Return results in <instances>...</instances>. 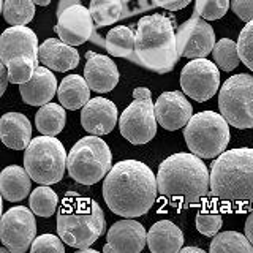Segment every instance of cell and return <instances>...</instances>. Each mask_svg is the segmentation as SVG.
Instances as JSON below:
<instances>
[{"label":"cell","mask_w":253,"mask_h":253,"mask_svg":"<svg viewBox=\"0 0 253 253\" xmlns=\"http://www.w3.org/2000/svg\"><path fill=\"white\" fill-rule=\"evenodd\" d=\"M245 236H247L249 241L253 244V211L249 213L247 220H245Z\"/></svg>","instance_id":"41"},{"label":"cell","mask_w":253,"mask_h":253,"mask_svg":"<svg viewBox=\"0 0 253 253\" xmlns=\"http://www.w3.org/2000/svg\"><path fill=\"white\" fill-rule=\"evenodd\" d=\"M134 43H136V34L126 26H117L108 32L105 47L114 57H126L139 63L136 51H134Z\"/></svg>","instance_id":"26"},{"label":"cell","mask_w":253,"mask_h":253,"mask_svg":"<svg viewBox=\"0 0 253 253\" xmlns=\"http://www.w3.org/2000/svg\"><path fill=\"white\" fill-rule=\"evenodd\" d=\"M0 138L10 149L24 150L32 141V125L27 116L21 113H6L0 119Z\"/></svg>","instance_id":"22"},{"label":"cell","mask_w":253,"mask_h":253,"mask_svg":"<svg viewBox=\"0 0 253 253\" xmlns=\"http://www.w3.org/2000/svg\"><path fill=\"white\" fill-rule=\"evenodd\" d=\"M229 8V0H195V14L206 21L223 18Z\"/></svg>","instance_id":"34"},{"label":"cell","mask_w":253,"mask_h":253,"mask_svg":"<svg viewBox=\"0 0 253 253\" xmlns=\"http://www.w3.org/2000/svg\"><path fill=\"white\" fill-rule=\"evenodd\" d=\"M211 253H225V252H241L252 253L253 244L249 241L247 236L237 231H225L213 236L211 242Z\"/></svg>","instance_id":"29"},{"label":"cell","mask_w":253,"mask_h":253,"mask_svg":"<svg viewBox=\"0 0 253 253\" xmlns=\"http://www.w3.org/2000/svg\"><path fill=\"white\" fill-rule=\"evenodd\" d=\"M212 55L217 67L223 71H233L241 62L237 43L229 38H221L220 42H217L215 46H213Z\"/></svg>","instance_id":"32"},{"label":"cell","mask_w":253,"mask_h":253,"mask_svg":"<svg viewBox=\"0 0 253 253\" xmlns=\"http://www.w3.org/2000/svg\"><path fill=\"white\" fill-rule=\"evenodd\" d=\"M195 223H196V229L201 234L208 236V237H213L218 233V229L221 228L223 218H221V215L217 211L209 209V211H201L198 213Z\"/></svg>","instance_id":"35"},{"label":"cell","mask_w":253,"mask_h":253,"mask_svg":"<svg viewBox=\"0 0 253 253\" xmlns=\"http://www.w3.org/2000/svg\"><path fill=\"white\" fill-rule=\"evenodd\" d=\"M237 51H239L241 62L253 71V21L247 22V26L241 30L239 40H237Z\"/></svg>","instance_id":"36"},{"label":"cell","mask_w":253,"mask_h":253,"mask_svg":"<svg viewBox=\"0 0 253 253\" xmlns=\"http://www.w3.org/2000/svg\"><path fill=\"white\" fill-rule=\"evenodd\" d=\"M158 192L174 208L198 204L211 193V174L201 157L187 152L174 154L158 166Z\"/></svg>","instance_id":"2"},{"label":"cell","mask_w":253,"mask_h":253,"mask_svg":"<svg viewBox=\"0 0 253 253\" xmlns=\"http://www.w3.org/2000/svg\"><path fill=\"white\" fill-rule=\"evenodd\" d=\"M117 114V108L111 100L103 97L90 98L81 111V125L90 134L103 136L114 130Z\"/></svg>","instance_id":"17"},{"label":"cell","mask_w":253,"mask_h":253,"mask_svg":"<svg viewBox=\"0 0 253 253\" xmlns=\"http://www.w3.org/2000/svg\"><path fill=\"white\" fill-rule=\"evenodd\" d=\"M182 253H190V252H196V253H204L201 249H198V247H182L180 249Z\"/></svg>","instance_id":"44"},{"label":"cell","mask_w":253,"mask_h":253,"mask_svg":"<svg viewBox=\"0 0 253 253\" xmlns=\"http://www.w3.org/2000/svg\"><path fill=\"white\" fill-rule=\"evenodd\" d=\"M34 211L16 206L6 211L0 221V239L13 253L27 252L35 241L37 223Z\"/></svg>","instance_id":"11"},{"label":"cell","mask_w":253,"mask_h":253,"mask_svg":"<svg viewBox=\"0 0 253 253\" xmlns=\"http://www.w3.org/2000/svg\"><path fill=\"white\" fill-rule=\"evenodd\" d=\"M63 242L60 239V236H52V234H42L38 236L37 239L32 244V253H38V252H55V253H63L65 247H63Z\"/></svg>","instance_id":"37"},{"label":"cell","mask_w":253,"mask_h":253,"mask_svg":"<svg viewBox=\"0 0 253 253\" xmlns=\"http://www.w3.org/2000/svg\"><path fill=\"white\" fill-rule=\"evenodd\" d=\"M134 51L142 67L160 75L169 73L179 60L172 21L163 14L141 18L136 29Z\"/></svg>","instance_id":"4"},{"label":"cell","mask_w":253,"mask_h":253,"mask_svg":"<svg viewBox=\"0 0 253 253\" xmlns=\"http://www.w3.org/2000/svg\"><path fill=\"white\" fill-rule=\"evenodd\" d=\"M79 3H81V0H60L59 6H57V16H60L67 8L73 6V5H79Z\"/></svg>","instance_id":"42"},{"label":"cell","mask_w":253,"mask_h":253,"mask_svg":"<svg viewBox=\"0 0 253 253\" xmlns=\"http://www.w3.org/2000/svg\"><path fill=\"white\" fill-rule=\"evenodd\" d=\"M85 60L84 78L90 89L98 93L113 90L119 83V70L116 63L108 55L92 51L85 52Z\"/></svg>","instance_id":"19"},{"label":"cell","mask_w":253,"mask_h":253,"mask_svg":"<svg viewBox=\"0 0 253 253\" xmlns=\"http://www.w3.org/2000/svg\"><path fill=\"white\" fill-rule=\"evenodd\" d=\"M67 122V114L62 105L46 103L35 116V125L38 131L47 136H57Z\"/></svg>","instance_id":"27"},{"label":"cell","mask_w":253,"mask_h":253,"mask_svg":"<svg viewBox=\"0 0 253 253\" xmlns=\"http://www.w3.org/2000/svg\"><path fill=\"white\" fill-rule=\"evenodd\" d=\"M38 59L52 71H68L79 65V54L75 46H70L60 38H47L40 44Z\"/></svg>","instance_id":"20"},{"label":"cell","mask_w":253,"mask_h":253,"mask_svg":"<svg viewBox=\"0 0 253 253\" xmlns=\"http://www.w3.org/2000/svg\"><path fill=\"white\" fill-rule=\"evenodd\" d=\"M157 176L138 160L116 163L103 182V198L116 215L134 218L146 215L157 201Z\"/></svg>","instance_id":"1"},{"label":"cell","mask_w":253,"mask_h":253,"mask_svg":"<svg viewBox=\"0 0 253 253\" xmlns=\"http://www.w3.org/2000/svg\"><path fill=\"white\" fill-rule=\"evenodd\" d=\"M38 67V60H34L27 55H18L6 63L10 81L13 84H26L34 76L35 70Z\"/></svg>","instance_id":"33"},{"label":"cell","mask_w":253,"mask_h":253,"mask_svg":"<svg viewBox=\"0 0 253 253\" xmlns=\"http://www.w3.org/2000/svg\"><path fill=\"white\" fill-rule=\"evenodd\" d=\"M38 38L34 30L26 26H13L2 34L0 60L5 65L18 55H27L30 59L38 60Z\"/></svg>","instance_id":"18"},{"label":"cell","mask_w":253,"mask_h":253,"mask_svg":"<svg viewBox=\"0 0 253 253\" xmlns=\"http://www.w3.org/2000/svg\"><path fill=\"white\" fill-rule=\"evenodd\" d=\"M34 0H3V18L11 26H26L35 16Z\"/></svg>","instance_id":"30"},{"label":"cell","mask_w":253,"mask_h":253,"mask_svg":"<svg viewBox=\"0 0 253 253\" xmlns=\"http://www.w3.org/2000/svg\"><path fill=\"white\" fill-rule=\"evenodd\" d=\"M90 87L87 84L85 78L79 75H70L63 78L57 89V97L60 105L70 109L76 111L79 108H84L87 101L90 100Z\"/></svg>","instance_id":"25"},{"label":"cell","mask_w":253,"mask_h":253,"mask_svg":"<svg viewBox=\"0 0 253 253\" xmlns=\"http://www.w3.org/2000/svg\"><path fill=\"white\" fill-rule=\"evenodd\" d=\"M157 116L155 105L150 98H134L119 121L121 134L131 144H146L157 134Z\"/></svg>","instance_id":"10"},{"label":"cell","mask_w":253,"mask_h":253,"mask_svg":"<svg viewBox=\"0 0 253 253\" xmlns=\"http://www.w3.org/2000/svg\"><path fill=\"white\" fill-rule=\"evenodd\" d=\"M90 13L95 21V27H106L122 19L124 3L122 0H90Z\"/></svg>","instance_id":"28"},{"label":"cell","mask_w":253,"mask_h":253,"mask_svg":"<svg viewBox=\"0 0 253 253\" xmlns=\"http://www.w3.org/2000/svg\"><path fill=\"white\" fill-rule=\"evenodd\" d=\"M218 108L228 124L236 128H253V76L234 75L223 83Z\"/></svg>","instance_id":"9"},{"label":"cell","mask_w":253,"mask_h":253,"mask_svg":"<svg viewBox=\"0 0 253 253\" xmlns=\"http://www.w3.org/2000/svg\"><path fill=\"white\" fill-rule=\"evenodd\" d=\"M106 241L108 244L103 247L105 253H139L147 244V233L139 221L125 218L109 228Z\"/></svg>","instance_id":"15"},{"label":"cell","mask_w":253,"mask_h":253,"mask_svg":"<svg viewBox=\"0 0 253 253\" xmlns=\"http://www.w3.org/2000/svg\"><path fill=\"white\" fill-rule=\"evenodd\" d=\"M228 121L213 111L193 114L184 130L190 152L201 158H215L223 154L229 142Z\"/></svg>","instance_id":"7"},{"label":"cell","mask_w":253,"mask_h":253,"mask_svg":"<svg viewBox=\"0 0 253 253\" xmlns=\"http://www.w3.org/2000/svg\"><path fill=\"white\" fill-rule=\"evenodd\" d=\"M231 8L237 18L244 22L253 21V0H233Z\"/></svg>","instance_id":"38"},{"label":"cell","mask_w":253,"mask_h":253,"mask_svg":"<svg viewBox=\"0 0 253 253\" xmlns=\"http://www.w3.org/2000/svg\"><path fill=\"white\" fill-rule=\"evenodd\" d=\"M59 196L57 193L51 190V187L42 185L37 187L30 195V209L35 212L38 217H51L54 215L55 209H57Z\"/></svg>","instance_id":"31"},{"label":"cell","mask_w":253,"mask_h":253,"mask_svg":"<svg viewBox=\"0 0 253 253\" xmlns=\"http://www.w3.org/2000/svg\"><path fill=\"white\" fill-rule=\"evenodd\" d=\"M57 18L55 34L59 35L62 42L70 46H79L85 43L87 40H92L95 34V21L90 10H87L81 3L67 8Z\"/></svg>","instance_id":"14"},{"label":"cell","mask_w":253,"mask_h":253,"mask_svg":"<svg viewBox=\"0 0 253 253\" xmlns=\"http://www.w3.org/2000/svg\"><path fill=\"white\" fill-rule=\"evenodd\" d=\"M155 116L165 130L174 131L188 124L193 108L182 92H165L155 101Z\"/></svg>","instance_id":"16"},{"label":"cell","mask_w":253,"mask_h":253,"mask_svg":"<svg viewBox=\"0 0 253 253\" xmlns=\"http://www.w3.org/2000/svg\"><path fill=\"white\" fill-rule=\"evenodd\" d=\"M211 195L236 211L253 209V149L225 150L211 166Z\"/></svg>","instance_id":"3"},{"label":"cell","mask_w":253,"mask_h":253,"mask_svg":"<svg viewBox=\"0 0 253 253\" xmlns=\"http://www.w3.org/2000/svg\"><path fill=\"white\" fill-rule=\"evenodd\" d=\"M192 0H152V3L158 8H165L168 11H179L190 5Z\"/></svg>","instance_id":"39"},{"label":"cell","mask_w":253,"mask_h":253,"mask_svg":"<svg viewBox=\"0 0 253 253\" xmlns=\"http://www.w3.org/2000/svg\"><path fill=\"white\" fill-rule=\"evenodd\" d=\"M176 38L179 57L204 59L215 46V34L212 26L198 14L179 26Z\"/></svg>","instance_id":"13"},{"label":"cell","mask_w":253,"mask_h":253,"mask_svg":"<svg viewBox=\"0 0 253 253\" xmlns=\"http://www.w3.org/2000/svg\"><path fill=\"white\" fill-rule=\"evenodd\" d=\"M105 213L92 198L70 193L63 200L57 213V233L70 247L89 249L105 233Z\"/></svg>","instance_id":"5"},{"label":"cell","mask_w":253,"mask_h":253,"mask_svg":"<svg viewBox=\"0 0 253 253\" xmlns=\"http://www.w3.org/2000/svg\"><path fill=\"white\" fill-rule=\"evenodd\" d=\"M34 2L40 6H46V5H49L51 3V0H34Z\"/></svg>","instance_id":"45"},{"label":"cell","mask_w":253,"mask_h":253,"mask_svg":"<svg viewBox=\"0 0 253 253\" xmlns=\"http://www.w3.org/2000/svg\"><path fill=\"white\" fill-rule=\"evenodd\" d=\"M147 245L152 253H177L184 245V233L172 221L160 220L149 229Z\"/></svg>","instance_id":"23"},{"label":"cell","mask_w":253,"mask_h":253,"mask_svg":"<svg viewBox=\"0 0 253 253\" xmlns=\"http://www.w3.org/2000/svg\"><path fill=\"white\" fill-rule=\"evenodd\" d=\"M133 98H150V90L146 87H136L133 90Z\"/></svg>","instance_id":"43"},{"label":"cell","mask_w":253,"mask_h":253,"mask_svg":"<svg viewBox=\"0 0 253 253\" xmlns=\"http://www.w3.org/2000/svg\"><path fill=\"white\" fill-rule=\"evenodd\" d=\"M180 87L195 101H208L220 89V71L217 63L208 59H193L180 71Z\"/></svg>","instance_id":"12"},{"label":"cell","mask_w":253,"mask_h":253,"mask_svg":"<svg viewBox=\"0 0 253 253\" xmlns=\"http://www.w3.org/2000/svg\"><path fill=\"white\" fill-rule=\"evenodd\" d=\"M57 79L47 67H37L34 76L26 84L19 85L22 100L30 106H43L49 103L57 92Z\"/></svg>","instance_id":"21"},{"label":"cell","mask_w":253,"mask_h":253,"mask_svg":"<svg viewBox=\"0 0 253 253\" xmlns=\"http://www.w3.org/2000/svg\"><path fill=\"white\" fill-rule=\"evenodd\" d=\"M30 174L21 166H6L0 174V192L6 201H22L30 193Z\"/></svg>","instance_id":"24"},{"label":"cell","mask_w":253,"mask_h":253,"mask_svg":"<svg viewBox=\"0 0 253 253\" xmlns=\"http://www.w3.org/2000/svg\"><path fill=\"white\" fill-rule=\"evenodd\" d=\"M68 155L63 144L54 136H38L30 141L24 152V168L40 185L60 182L67 168Z\"/></svg>","instance_id":"8"},{"label":"cell","mask_w":253,"mask_h":253,"mask_svg":"<svg viewBox=\"0 0 253 253\" xmlns=\"http://www.w3.org/2000/svg\"><path fill=\"white\" fill-rule=\"evenodd\" d=\"M0 78H2V89H0V93H3L8 85V81H10V75H8V68L5 63H0Z\"/></svg>","instance_id":"40"},{"label":"cell","mask_w":253,"mask_h":253,"mask_svg":"<svg viewBox=\"0 0 253 253\" xmlns=\"http://www.w3.org/2000/svg\"><path fill=\"white\" fill-rule=\"evenodd\" d=\"M113 155L109 146L100 136L81 138L68 152L67 168L71 179L78 184L93 185L100 182L113 168Z\"/></svg>","instance_id":"6"}]
</instances>
